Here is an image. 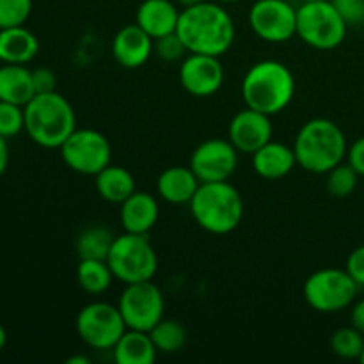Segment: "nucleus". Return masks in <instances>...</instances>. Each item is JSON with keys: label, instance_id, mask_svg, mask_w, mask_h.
Returning a JSON list of instances; mask_svg holds the SVG:
<instances>
[{"label": "nucleus", "instance_id": "obj_17", "mask_svg": "<svg viewBox=\"0 0 364 364\" xmlns=\"http://www.w3.org/2000/svg\"><path fill=\"white\" fill-rule=\"evenodd\" d=\"M160 208L155 196L135 191L119 205V223L127 233L148 235L159 223Z\"/></svg>", "mask_w": 364, "mask_h": 364}, {"label": "nucleus", "instance_id": "obj_16", "mask_svg": "<svg viewBox=\"0 0 364 364\" xmlns=\"http://www.w3.org/2000/svg\"><path fill=\"white\" fill-rule=\"evenodd\" d=\"M155 52V39L137 23L124 25L112 39V55L119 66L137 70L144 66Z\"/></svg>", "mask_w": 364, "mask_h": 364}, {"label": "nucleus", "instance_id": "obj_12", "mask_svg": "<svg viewBox=\"0 0 364 364\" xmlns=\"http://www.w3.org/2000/svg\"><path fill=\"white\" fill-rule=\"evenodd\" d=\"M249 25L267 43H287L297 36V7L288 0H256L249 11Z\"/></svg>", "mask_w": 364, "mask_h": 364}, {"label": "nucleus", "instance_id": "obj_43", "mask_svg": "<svg viewBox=\"0 0 364 364\" xmlns=\"http://www.w3.org/2000/svg\"><path fill=\"white\" fill-rule=\"evenodd\" d=\"M359 361H361L363 364H364V350H363V354H361V358H359Z\"/></svg>", "mask_w": 364, "mask_h": 364}, {"label": "nucleus", "instance_id": "obj_23", "mask_svg": "<svg viewBox=\"0 0 364 364\" xmlns=\"http://www.w3.org/2000/svg\"><path fill=\"white\" fill-rule=\"evenodd\" d=\"M117 364H153L156 359L155 343L146 331L127 329L112 348Z\"/></svg>", "mask_w": 364, "mask_h": 364}, {"label": "nucleus", "instance_id": "obj_15", "mask_svg": "<svg viewBox=\"0 0 364 364\" xmlns=\"http://www.w3.org/2000/svg\"><path fill=\"white\" fill-rule=\"evenodd\" d=\"M272 132L274 128L270 123V116L245 107L231 119L230 141L238 149V153L252 155L262 146L272 141Z\"/></svg>", "mask_w": 364, "mask_h": 364}, {"label": "nucleus", "instance_id": "obj_39", "mask_svg": "<svg viewBox=\"0 0 364 364\" xmlns=\"http://www.w3.org/2000/svg\"><path fill=\"white\" fill-rule=\"evenodd\" d=\"M68 364H91V359L87 355H73L66 361Z\"/></svg>", "mask_w": 364, "mask_h": 364}, {"label": "nucleus", "instance_id": "obj_7", "mask_svg": "<svg viewBox=\"0 0 364 364\" xmlns=\"http://www.w3.org/2000/svg\"><path fill=\"white\" fill-rule=\"evenodd\" d=\"M348 25L333 0L301 2L297 7V36L316 50H334L347 38Z\"/></svg>", "mask_w": 364, "mask_h": 364}, {"label": "nucleus", "instance_id": "obj_26", "mask_svg": "<svg viewBox=\"0 0 364 364\" xmlns=\"http://www.w3.org/2000/svg\"><path fill=\"white\" fill-rule=\"evenodd\" d=\"M116 279L105 259H80L77 267V283L85 294L102 295Z\"/></svg>", "mask_w": 364, "mask_h": 364}, {"label": "nucleus", "instance_id": "obj_41", "mask_svg": "<svg viewBox=\"0 0 364 364\" xmlns=\"http://www.w3.org/2000/svg\"><path fill=\"white\" fill-rule=\"evenodd\" d=\"M205 2V0H176V4H180L181 7H192V6H198V4Z\"/></svg>", "mask_w": 364, "mask_h": 364}, {"label": "nucleus", "instance_id": "obj_10", "mask_svg": "<svg viewBox=\"0 0 364 364\" xmlns=\"http://www.w3.org/2000/svg\"><path fill=\"white\" fill-rule=\"evenodd\" d=\"M60 159L71 171L96 176L112 164V146L109 139L92 128H77L60 146Z\"/></svg>", "mask_w": 364, "mask_h": 364}, {"label": "nucleus", "instance_id": "obj_44", "mask_svg": "<svg viewBox=\"0 0 364 364\" xmlns=\"http://www.w3.org/2000/svg\"><path fill=\"white\" fill-rule=\"evenodd\" d=\"M299 2H311V0H299Z\"/></svg>", "mask_w": 364, "mask_h": 364}, {"label": "nucleus", "instance_id": "obj_24", "mask_svg": "<svg viewBox=\"0 0 364 364\" xmlns=\"http://www.w3.org/2000/svg\"><path fill=\"white\" fill-rule=\"evenodd\" d=\"M100 198L112 205H121L135 192V178L128 169L109 164L95 176Z\"/></svg>", "mask_w": 364, "mask_h": 364}, {"label": "nucleus", "instance_id": "obj_42", "mask_svg": "<svg viewBox=\"0 0 364 364\" xmlns=\"http://www.w3.org/2000/svg\"><path fill=\"white\" fill-rule=\"evenodd\" d=\"M215 2H220V4H235V2H238V0H215Z\"/></svg>", "mask_w": 364, "mask_h": 364}, {"label": "nucleus", "instance_id": "obj_1", "mask_svg": "<svg viewBox=\"0 0 364 364\" xmlns=\"http://www.w3.org/2000/svg\"><path fill=\"white\" fill-rule=\"evenodd\" d=\"M176 34L188 53L220 57L235 41V21L220 2H205L185 7L180 13Z\"/></svg>", "mask_w": 364, "mask_h": 364}, {"label": "nucleus", "instance_id": "obj_33", "mask_svg": "<svg viewBox=\"0 0 364 364\" xmlns=\"http://www.w3.org/2000/svg\"><path fill=\"white\" fill-rule=\"evenodd\" d=\"M348 27L364 25V0H333Z\"/></svg>", "mask_w": 364, "mask_h": 364}, {"label": "nucleus", "instance_id": "obj_34", "mask_svg": "<svg viewBox=\"0 0 364 364\" xmlns=\"http://www.w3.org/2000/svg\"><path fill=\"white\" fill-rule=\"evenodd\" d=\"M345 270L350 274V277L359 284V288L364 287V245H359L348 255Z\"/></svg>", "mask_w": 364, "mask_h": 364}, {"label": "nucleus", "instance_id": "obj_20", "mask_svg": "<svg viewBox=\"0 0 364 364\" xmlns=\"http://www.w3.org/2000/svg\"><path fill=\"white\" fill-rule=\"evenodd\" d=\"M201 181L191 169V166H173L162 171L156 180V191L166 203L171 205H185L191 203L198 192Z\"/></svg>", "mask_w": 364, "mask_h": 364}, {"label": "nucleus", "instance_id": "obj_30", "mask_svg": "<svg viewBox=\"0 0 364 364\" xmlns=\"http://www.w3.org/2000/svg\"><path fill=\"white\" fill-rule=\"evenodd\" d=\"M25 132V109L16 103L0 100V137L13 139Z\"/></svg>", "mask_w": 364, "mask_h": 364}, {"label": "nucleus", "instance_id": "obj_25", "mask_svg": "<svg viewBox=\"0 0 364 364\" xmlns=\"http://www.w3.org/2000/svg\"><path fill=\"white\" fill-rule=\"evenodd\" d=\"M116 235L105 226H87L78 233L75 249L78 259H105L112 249Z\"/></svg>", "mask_w": 364, "mask_h": 364}, {"label": "nucleus", "instance_id": "obj_32", "mask_svg": "<svg viewBox=\"0 0 364 364\" xmlns=\"http://www.w3.org/2000/svg\"><path fill=\"white\" fill-rule=\"evenodd\" d=\"M155 53L166 63H174V60L183 59L188 52L180 36L176 32H171V34L155 39Z\"/></svg>", "mask_w": 364, "mask_h": 364}, {"label": "nucleus", "instance_id": "obj_18", "mask_svg": "<svg viewBox=\"0 0 364 364\" xmlns=\"http://www.w3.org/2000/svg\"><path fill=\"white\" fill-rule=\"evenodd\" d=\"M180 13L171 0H142L135 13V23L153 39L176 32Z\"/></svg>", "mask_w": 364, "mask_h": 364}, {"label": "nucleus", "instance_id": "obj_40", "mask_svg": "<svg viewBox=\"0 0 364 364\" xmlns=\"http://www.w3.org/2000/svg\"><path fill=\"white\" fill-rule=\"evenodd\" d=\"M6 345H7V331H6V327L0 323V352L4 350V347H6Z\"/></svg>", "mask_w": 364, "mask_h": 364}, {"label": "nucleus", "instance_id": "obj_13", "mask_svg": "<svg viewBox=\"0 0 364 364\" xmlns=\"http://www.w3.org/2000/svg\"><path fill=\"white\" fill-rule=\"evenodd\" d=\"M188 166L201 183L228 181L237 171L238 149L230 139H208L192 151Z\"/></svg>", "mask_w": 364, "mask_h": 364}, {"label": "nucleus", "instance_id": "obj_22", "mask_svg": "<svg viewBox=\"0 0 364 364\" xmlns=\"http://www.w3.org/2000/svg\"><path fill=\"white\" fill-rule=\"evenodd\" d=\"M36 96L32 70L25 64L0 66V100L25 107Z\"/></svg>", "mask_w": 364, "mask_h": 364}, {"label": "nucleus", "instance_id": "obj_5", "mask_svg": "<svg viewBox=\"0 0 364 364\" xmlns=\"http://www.w3.org/2000/svg\"><path fill=\"white\" fill-rule=\"evenodd\" d=\"M188 205L198 226L212 235L233 233L244 219V199L230 181L201 183Z\"/></svg>", "mask_w": 364, "mask_h": 364}, {"label": "nucleus", "instance_id": "obj_4", "mask_svg": "<svg viewBox=\"0 0 364 364\" xmlns=\"http://www.w3.org/2000/svg\"><path fill=\"white\" fill-rule=\"evenodd\" d=\"M25 109V132L41 148L59 149L77 130L73 105L57 91L36 95Z\"/></svg>", "mask_w": 364, "mask_h": 364}, {"label": "nucleus", "instance_id": "obj_38", "mask_svg": "<svg viewBox=\"0 0 364 364\" xmlns=\"http://www.w3.org/2000/svg\"><path fill=\"white\" fill-rule=\"evenodd\" d=\"M7 166H9V146H7V139L0 137V176L6 173Z\"/></svg>", "mask_w": 364, "mask_h": 364}, {"label": "nucleus", "instance_id": "obj_3", "mask_svg": "<svg viewBox=\"0 0 364 364\" xmlns=\"http://www.w3.org/2000/svg\"><path fill=\"white\" fill-rule=\"evenodd\" d=\"M347 137L334 121L315 117L306 121L294 142L297 166L313 174H326L347 159Z\"/></svg>", "mask_w": 364, "mask_h": 364}, {"label": "nucleus", "instance_id": "obj_28", "mask_svg": "<svg viewBox=\"0 0 364 364\" xmlns=\"http://www.w3.org/2000/svg\"><path fill=\"white\" fill-rule=\"evenodd\" d=\"M331 350L341 359H359L364 350V334L354 326L341 327L331 336Z\"/></svg>", "mask_w": 364, "mask_h": 364}, {"label": "nucleus", "instance_id": "obj_21", "mask_svg": "<svg viewBox=\"0 0 364 364\" xmlns=\"http://www.w3.org/2000/svg\"><path fill=\"white\" fill-rule=\"evenodd\" d=\"M39 52V39L25 25L0 28V63L28 64Z\"/></svg>", "mask_w": 364, "mask_h": 364}, {"label": "nucleus", "instance_id": "obj_2", "mask_svg": "<svg viewBox=\"0 0 364 364\" xmlns=\"http://www.w3.org/2000/svg\"><path fill=\"white\" fill-rule=\"evenodd\" d=\"M297 89L294 73L279 60H259L252 64L242 80V98L245 107L267 116L283 112L291 103Z\"/></svg>", "mask_w": 364, "mask_h": 364}, {"label": "nucleus", "instance_id": "obj_11", "mask_svg": "<svg viewBox=\"0 0 364 364\" xmlns=\"http://www.w3.org/2000/svg\"><path fill=\"white\" fill-rule=\"evenodd\" d=\"M121 315L128 329L149 331L164 318L166 301L159 287L151 281L127 284L117 301Z\"/></svg>", "mask_w": 364, "mask_h": 364}, {"label": "nucleus", "instance_id": "obj_9", "mask_svg": "<svg viewBox=\"0 0 364 364\" xmlns=\"http://www.w3.org/2000/svg\"><path fill=\"white\" fill-rule=\"evenodd\" d=\"M75 327L78 338L95 350H112L128 329L117 304L103 301L84 306L78 311Z\"/></svg>", "mask_w": 364, "mask_h": 364}, {"label": "nucleus", "instance_id": "obj_29", "mask_svg": "<svg viewBox=\"0 0 364 364\" xmlns=\"http://www.w3.org/2000/svg\"><path fill=\"white\" fill-rule=\"evenodd\" d=\"M326 174L327 192H329L333 198H348V196L354 194V191L358 188L359 174L355 173V169L348 162L338 164L336 167H333V169Z\"/></svg>", "mask_w": 364, "mask_h": 364}, {"label": "nucleus", "instance_id": "obj_36", "mask_svg": "<svg viewBox=\"0 0 364 364\" xmlns=\"http://www.w3.org/2000/svg\"><path fill=\"white\" fill-rule=\"evenodd\" d=\"M347 162L355 169L359 176H364V137L354 141L347 149Z\"/></svg>", "mask_w": 364, "mask_h": 364}, {"label": "nucleus", "instance_id": "obj_37", "mask_svg": "<svg viewBox=\"0 0 364 364\" xmlns=\"http://www.w3.org/2000/svg\"><path fill=\"white\" fill-rule=\"evenodd\" d=\"M350 322H352V326L355 327V329L361 331V333L364 334V299L358 301L355 304H352Z\"/></svg>", "mask_w": 364, "mask_h": 364}, {"label": "nucleus", "instance_id": "obj_31", "mask_svg": "<svg viewBox=\"0 0 364 364\" xmlns=\"http://www.w3.org/2000/svg\"><path fill=\"white\" fill-rule=\"evenodd\" d=\"M32 13V0H0V28L25 25Z\"/></svg>", "mask_w": 364, "mask_h": 364}, {"label": "nucleus", "instance_id": "obj_35", "mask_svg": "<svg viewBox=\"0 0 364 364\" xmlns=\"http://www.w3.org/2000/svg\"><path fill=\"white\" fill-rule=\"evenodd\" d=\"M32 82H34L36 95L55 91L57 77L50 68H36L32 70Z\"/></svg>", "mask_w": 364, "mask_h": 364}, {"label": "nucleus", "instance_id": "obj_14", "mask_svg": "<svg viewBox=\"0 0 364 364\" xmlns=\"http://www.w3.org/2000/svg\"><path fill=\"white\" fill-rule=\"evenodd\" d=\"M226 78L219 57L206 53H187L180 66V82L188 95L208 98L220 91Z\"/></svg>", "mask_w": 364, "mask_h": 364}, {"label": "nucleus", "instance_id": "obj_8", "mask_svg": "<svg viewBox=\"0 0 364 364\" xmlns=\"http://www.w3.org/2000/svg\"><path fill=\"white\" fill-rule=\"evenodd\" d=\"M359 284L345 269H320L306 279L302 294L311 309L318 313H338L350 308L358 297Z\"/></svg>", "mask_w": 364, "mask_h": 364}, {"label": "nucleus", "instance_id": "obj_27", "mask_svg": "<svg viewBox=\"0 0 364 364\" xmlns=\"http://www.w3.org/2000/svg\"><path fill=\"white\" fill-rule=\"evenodd\" d=\"M149 336L160 354H176L187 343V329L178 320L166 316L149 331Z\"/></svg>", "mask_w": 364, "mask_h": 364}, {"label": "nucleus", "instance_id": "obj_19", "mask_svg": "<svg viewBox=\"0 0 364 364\" xmlns=\"http://www.w3.org/2000/svg\"><path fill=\"white\" fill-rule=\"evenodd\" d=\"M297 166V156L294 148L283 142L270 141L252 153V167L256 174L265 180H281L288 176Z\"/></svg>", "mask_w": 364, "mask_h": 364}, {"label": "nucleus", "instance_id": "obj_6", "mask_svg": "<svg viewBox=\"0 0 364 364\" xmlns=\"http://www.w3.org/2000/svg\"><path fill=\"white\" fill-rule=\"evenodd\" d=\"M114 277L124 284L151 281L159 270V258L148 235H117L107 258Z\"/></svg>", "mask_w": 364, "mask_h": 364}]
</instances>
